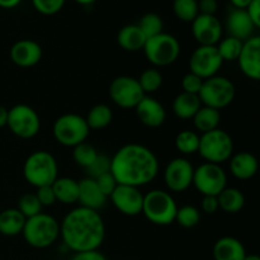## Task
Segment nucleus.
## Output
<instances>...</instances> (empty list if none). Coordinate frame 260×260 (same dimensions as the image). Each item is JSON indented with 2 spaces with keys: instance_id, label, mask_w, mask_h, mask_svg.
I'll list each match as a JSON object with an SVG mask.
<instances>
[{
  "instance_id": "37998d69",
  "label": "nucleus",
  "mask_w": 260,
  "mask_h": 260,
  "mask_svg": "<svg viewBox=\"0 0 260 260\" xmlns=\"http://www.w3.org/2000/svg\"><path fill=\"white\" fill-rule=\"evenodd\" d=\"M35 194L37 196L38 201L42 205V207H50V206L56 203L55 193H53V189L51 185H45V187L37 188V192Z\"/></svg>"
},
{
  "instance_id": "ddd939ff",
  "label": "nucleus",
  "mask_w": 260,
  "mask_h": 260,
  "mask_svg": "<svg viewBox=\"0 0 260 260\" xmlns=\"http://www.w3.org/2000/svg\"><path fill=\"white\" fill-rule=\"evenodd\" d=\"M223 61L216 46H200L193 51L189 60L190 73L206 80L217 75Z\"/></svg>"
},
{
  "instance_id": "ea45409f",
  "label": "nucleus",
  "mask_w": 260,
  "mask_h": 260,
  "mask_svg": "<svg viewBox=\"0 0 260 260\" xmlns=\"http://www.w3.org/2000/svg\"><path fill=\"white\" fill-rule=\"evenodd\" d=\"M32 4L41 14L53 15L62 9L65 0H32Z\"/></svg>"
},
{
  "instance_id": "c756f323",
  "label": "nucleus",
  "mask_w": 260,
  "mask_h": 260,
  "mask_svg": "<svg viewBox=\"0 0 260 260\" xmlns=\"http://www.w3.org/2000/svg\"><path fill=\"white\" fill-rule=\"evenodd\" d=\"M85 121L90 129H103L113 121V112L107 104H96L89 111Z\"/></svg>"
},
{
  "instance_id": "b1692460",
  "label": "nucleus",
  "mask_w": 260,
  "mask_h": 260,
  "mask_svg": "<svg viewBox=\"0 0 260 260\" xmlns=\"http://www.w3.org/2000/svg\"><path fill=\"white\" fill-rule=\"evenodd\" d=\"M117 42L124 51L136 52L144 48L146 37L137 24H127L119 29L117 35Z\"/></svg>"
},
{
  "instance_id": "79ce46f5",
  "label": "nucleus",
  "mask_w": 260,
  "mask_h": 260,
  "mask_svg": "<svg viewBox=\"0 0 260 260\" xmlns=\"http://www.w3.org/2000/svg\"><path fill=\"white\" fill-rule=\"evenodd\" d=\"M95 182L96 184H98L99 189L102 190V193H103L107 198L113 193V190L116 189V187L118 185L116 178L113 177V174H112L111 172L99 175L98 178H95Z\"/></svg>"
},
{
  "instance_id": "c03bdc74",
  "label": "nucleus",
  "mask_w": 260,
  "mask_h": 260,
  "mask_svg": "<svg viewBox=\"0 0 260 260\" xmlns=\"http://www.w3.org/2000/svg\"><path fill=\"white\" fill-rule=\"evenodd\" d=\"M202 211L207 215H213L220 210L218 207V201L216 196H203L202 203H201Z\"/></svg>"
},
{
  "instance_id": "393cba45",
  "label": "nucleus",
  "mask_w": 260,
  "mask_h": 260,
  "mask_svg": "<svg viewBox=\"0 0 260 260\" xmlns=\"http://www.w3.org/2000/svg\"><path fill=\"white\" fill-rule=\"evenodd\" d=\"M52 189L55 193L56 202L62 205H74L79 198V182L73 178H57L52 183Z\"/></svg>"
},
{
  "instance_id": "dca6fc26",
  "label": "nucleus",
  "mask_w": 260,
  "mask_h": 260,
  "mask_svg": "<svg viewBox=\"0 0 260 260\" xmlns=\"http://www.w3.org/2000/svg\"><path fill=\"white\" fill-rule=\"evenodd\" d=\"M192 33L200 46H216L222 37V25L216 15L198 14L192 22Z\"/></svg>"
},
{
  "instance_id": "f8f14e48",
  "label": "nucleus",
  "mask_w": 260,
  "mask_h": 260,
  "mask_svg": "<svg viewBox=\"0 0 260 260\" xmlns=\"http://www.w3.org/2000/svg\"><path fill=\"white\" fill-rule=\"evenodd\" d=\"M109 96L119 108L131 109L136 108L145 96V93L137 79L123 75L112 80L109 85Z\"/></svg>"
},
{
  "instance_id": "a878e982",
  "label": "nucleus",
  "mask_w": 260,
  "mask_h": 260,
  "mask_svg": "<svg viewBox=\"0 0 260 260\" xmlns=\"http://www.w3.org/2000/svg\"><path fill=\"white\" fill-rule=\"evenodd\" d=\"M27 218L18 208H7L0 212V234L4 236L20 235Z\"/></svg>"
},
{
  "instance_id": "603ef678",
  "label": "nucleus",
  "mask_w": 260,
  "mask_h": 260,
  "mask_svg": "<svg viewBox=\"0 0 260 260\" xmlns=\"http://www.w3.org/2000/svg\"><path fill=\"white\" fill-rule=\"evenodd\" d=\"M244 260H260V258L256 254H246V256Z\"/></svg>"
},
{
  "instance_id": "f257e3e1",
  "label": "nucleus",
  "mask_w": 260,
  "mask_h": 260,
  "mask_svg": "<svg viewBox=\"0 0 260 260\" xmlns=\"http://www.w3.org/2000/svg\"><path fill=\"white\" fill-rule=\"evenodd\" d=\"M60 238L74 253L99 250L106 239V223L98 211L76 207L60 223Z\"/></svg>"
},
{
  "instance_id": "09e8293b",
  "label": "nucleus",
  "mask_w": 260,
  "mask_h": 260,
  "mask_svg": "<svg viewBox=\"0 0 260 260\" xmlns=\"http://www.w3.org/2000/svg\"><path fill=\"white\" fill-rule=\"evenodd\" d=\"M22 3V0H0V8L4 9H13V8L18 7Z\"/></svg>"
},
{
  "instance_id": "2f4dec72",
  "label": "nucleus",
  "mask_w": 260,
  "mask_h": 260,
  "mask_svg": "<svg viewBox=\"0 0 260 260\" xmlns=\"http://www.w3.org/2000/svg\"><path fill=\"white\" fill-rule=\"evenodd\" d=\"M173 12H174L175 17L182 22L192 23L196 17L200 14L198 2L197 0H174Z\"/></svg>"
},
{
  "instance_id": "1a4fd4ad",
  "label": "nucleus",
  "mask_w": 260,
  "mask_h": 260,
  "mask_svg": "<svg viewBox=\"0 0 260 260\" xmlns=\"http://www.w3.org/2000/svg\"><path fill=\"white\" fill-rule=\"evenodd\" d=\"M142 50L152 65L165 68L178 60L180 55V43L173 35L162 32L155 37L147 38Z\"/></svg>"
},
{
  "instance_id": "49530a36",
  "label": "nucleus",
  "mask_w": 260,
  "mask_h": 260,
  "mask_svg": "<svg viewBox=\"0 0 260 260\" xmlns=\"http://www.w3.org/2000/svg\"><path fill=\"white\" fill-rule=\"evenodd\" d=\"M70 260H108L104 254H102L99 250H90V251H81V253H75L71 256Z\"/></svg>"
},
{
  "instance_id": "f3484780",
  "label": "nucleus",
  "mask_w": 260,
  "mask_h": 260,
  "mask_svg": "<svg viewBox=\"0 0 260 260\" xmlns=\"http://www.w3.org/2000/svg\"><path fill=\"white\" fill-rule=\"evenodd\" d=\"M239 66L246 78L251 80L260 79V37L253 36L244 41L243 48L238 57Z\"/></svg>"
},
{
  "instance_id": "20e7f679",
  "label": "nucleus",
  "mask_w": 260,
  "mask_h": 260,
  "mask_svg": "<svg viewBox=\"0 0 260 260\" xmlns=\"http://www.w3.org/2000/svg\"><path fill=\"white\" fill-rule=\"evenodd\" d=\"M24 179L36 188L52 185L58 178V167L55 156L45 150L32 152L23 165Z\"/></svg>"
},
{
  "instance_id": "f03ea898",
  "label": "nucleus",
  "mask_w": 260,
  "mask_h": 260,
  "mask_svg": "<svg viewBox=\"0 0 260 260\" xmlns=\"http://www.w3.org/2000/svg\"><path fill=\"white\" fill-rule=\"evenodd\" d=\"M111 173L118 184L144 187L156 178L159 160L149 147L127 144L111 157Z\"/></svg>"
},
{
  "instance_id": "4468645a",
  "label": "nucleus",
  "mask_w": 260,
  "mask_h": 260,
  "mask_svg": "<svg viewBox=\"0 0 260 260\" xmlns=\"http://www.w3.org/2000/svg\"><path fill=\"white\" fill-rule=\"evenodd\" d=\"M194 168L185 157H175L164 170V182L168 189L174 193H183L192 185Z\"/></svg>"
},
{
  "instance_id": "6ab92c4d",
  "label": "nucleus",
  "mask_w": 260,
  "mask_h": 260,
  "mask_svg": "<svg viewBox=\"0 0 260 260\" xmlns=\"http://www.w3.org/2000/svg\"><path fill=\"white\" fill-rule=\"evenodd\" d=\"M135 109L141 123L150 128H157L162 126L167 119V111L164 106L157 99L150 95H145Z\"/></svg>"
},
{
  "instance_id": "4be33fe9",
  "label": "nucleus",
  "mask_w": 260,
  "mask_h": 260,
  "mask_svg": "<svg viewBox=\"0 0 260 260\" xmlns=\"http://www.w3.org/2000/svg\"><path fill=\"white\" fill-rule=\"evenodd\" d=\"M212 254L215 260H244L246 256V250L239 239L223 236L215 243Z\"/></svg>"
},
{
  "instance_id": "423d86ee",
  "label": "nucleus",
  "mask_w": 260,
  "mask_h": 260,
  "mask_svg": "<svg viewBox=\"0 0 260 260\" xmlns=\"http://www.w3.org/2000/svg\"><path fill=\"white\" fill-rule=\"evenodd\" d=\"M198 152L206 162L220 165L229 161L234 154L233 137L221 128L202 134L200 136Z\"/></svg>"
},
{
  "instance_id": "6e6552de",
  "label": "nucleus",
  "mask_w": 260,
  "mask_h": 260,
  "mask_svg": "<svg viewBox=\"0 0 260 260\" xmlns=\"http://www.w3.org/2000/svg\"><path fill=\"white\" fill-rule=\"evenodd\" d=\"M235 85L230 79L215 75L203 80L202 88L198 93V98L203 106L221 111L233 103L235 99Z\"/></svg>"
},
{
  "instance_id": "c9c22d12",
  "label": "nucleus",
  "mask_w": 260,
  "mask_h": 260,
  "mask_svg": "<svg viewBox=\"0 0 260 260\" xmlns=\"http://www.w3.org/2000/svg\"><path fill=\"white\" fill-rule=\"evenodd\" d=\"M98 156V151H96L95 147L93 145L88 144V142H83V144H79L78 146L73 147V159L74 161L78 165L83 168H89L93 161L95 160V157Z\"/></svg>"
},
{
  "instance_id": "0eeeda50",
  "label": "nucleus",
  "mask_w": 260,
  "mask_h": 260,
  "mask_svg": "<svg viewBox=\"0 0 260 260\" xmlns=\"http://www.w3.org/2000/svg\"><path fill=\"white\" fill-rule=\"evenodd\" d=\"M56 141L66 147H75L86 141L90 128L85 118L80 114L66 113L58 117L52 127Z\"/></svg>"
},
{
  "instance_id": "f704fd0d",
  "label": "nucleus",
  "mask_w": 260,
  "mask_h": 260,
  "mask_svg": "<svg viewBox=\"0 0 260 260\" xmlns=\"http://www.w3.org/2000/svg\"><path fill=\"white\" fill-rule=\"evenodd\" d=\"M139 80L140 86H141L142 91L145 95L147 94H152L155 91L159 90L162 85V75L157 69H146L144 73L140 75Z\"/></svg>"
},
{
  "instance_id": "aec40b11",
  "label": "nucleus",
  "mask_w": 260,
  "mask_h": 260,
  "mask_svg": "<svg viewBox=\"0 0 260 260\" xmlns=\"http://www.w3.org/2000/svg\"><path fill=\"white\" fill-rule=\"evenodd\" d=\"M255 25L251 22L245 9L234 8L226 18V29L230 37L238 38L240 41H246L254 36Z\"/></svg>"
},
{
  "instance_id": "9d476101",
  "label": "nucleus",
  "mask_w": 260,
  "mask_h": 260,
  "mask_svg": "<svg viewBox=\"0 0 260 260\" xmlns=\"http://www.w3.org/2000/svg\"><path fill=\"white\" fill-rule=\"evenodd\" d=\"M7 126L19 139H33L41 129V119L37 112L27 104H17L8 109Z\"/></svg>"
},
{
  "instance_id": "7ed1b4c3",
  "label": "nucleus",
  "mask_w": 260,
  "mask_h": 260,
  "mask_svg": "<svg viewBox=\"0 0 260 260\" xmlns=\"http://www.w3.org/2000/svg\"><path fill=\"white\" fill-rule=\"evenodd\" d=\"M22 235L32 248H50L60 238V223L53 216L41 212L25 220Z\"/></svg>"
},
{
  "instance_id": "39448f33",
  "label": "nucleus",
  "mask_w": 260,
  "mask_h": 260,
  "mask_svg": "<svg viewBox=\"0 0 260 260\" xmlns=\"http://www.w3.org/2000/svg\"><path fill=\"white\" fill-rule=\"evenodd\" d=\"M177 211V202L167 190L152 189L147 194H144L141 213L154 225H172L175 221Z\"/></svg>"
},
{
  "instance_id": "a18cd8bd",
  "label": "nucleus",
  "mask_w": 260,
  "mask_h": 260,
  "mask_svg": "<svg viewBox=\"0 0 260 260\" xmlns=\"http://www.w3.org/2000/svg\"><path fill=\"white\" fill-rule=\"evenodd\" d=\"M246 13L250 17L251 22L254 23L256 28L260 27V0H253L250 4L246 7Z\"/></svg>"
},
{
  "instance_id": "5701e85b",
  "label": "nucleus",
  "mask_w": 260,
  "mask_h": 260,
  "mask_svg": "<svg viewBox=\"0 0 260 260\" xmlns=\"http://www.w3.org/2000/svg\"><path fill=\"white\" fill-rule=\"evenodd\" d=\"M230 172L239 180L251 179L258 173V160L248 151L233 154L230 157Z\"/></svg>"
},
{
  "instance_id": "e433bc0d",
  "label": "nucleus",
  "mask_w": 260,
  "mask_h": 260,
  "mask_svg": "<svg viewBox=\"0 0 260 260\" xmlns=\"http://www.w3.org/2000/svg\"><path fill=\"white\" fill-rule=\"evenodd\" d=\"M175 221L184 229H192L197 226L201 221V213L196 206L185 205L178 207Z\"/></svg>"
},
{
  "instance_id": "864d4df0",
  "label": "nucleus",
  "mask_w": 260,
  "mask_h": 260,
  "mask_svg": "<svg viewBox=\"0 0 260 260\" xmlns=\"http://www.w3.org/2000/svg\"><path fill=\"white\" fill-rule=\"evenodd\" d=\"M75 2L81 5H89V4H93V3L96 2V0H75Z\"/></svg>"
},
{
  "instance_id": "3c124183",
  "label": "nucleus",
  "mask_w": 260,
  "mask_h": 260,
  "mask_svg": "<svg viewBox=\"0 0 260 260\" xmlns=\"http://www.w3.org/2000/svg\"><path fill=\"white\" fill-rule=\"evenodd\" d=\"M8 121V109L4 106H0V128L7 126Z\"/></svg>"
},
{
  "instance_id": "473e14b6",
  "label": "nucleus",
  "mask_w": 260,
  "mask_h": 260,
  "mask_svg": "<svg viewBox=\"0 0 260 260\" xmlns=\"http://www.w3.org/2000/svg\"><path fill=\"white\" fill-rule=\"evenodd\" d=\"M243 43V41L229 36V37L221 40L216 45V47H217L218 55L221 56L222 61H235L238 60L239 55H240Z\"/></svg>"
},
{
  "instance_id": "de8ad7c7",
  "label": "nucleus",
  "mask_w": 260,
  "mask_h": 260,
  "mask_svg": "<svg viewBox=\"0 0 260 260\" xmlns=\"http://www.w3.org/2000/svg\"><path fill=\"white\" fill-rule=\"evenodd\" d=\"M217 0H200L198 2V10L200 14H207V15H215L217 12Z\"/></svg>"
},
{
  "instance_id": "bb28decb",
  "label": "nucleus",
  "mask_w": 260,
  "mask_h": 260,
  "mask_svg": "<svg viewBox=\"0 0 260 260\" xmlns=\"http://www.w3.org/2000/svg\"><path fill=\"white\" fill-rule=\"evenodd\" d=\"M202 107L198 95L182 91L173 102V112L180 119H192L198 109Z\"/></svg>"
},
{
  "instance_id": "4c0bfd02",
  "label": "nucleus",
  "mask_w": 260,
  "mask_h": 260,
  "mask_svg": "<svg viewBox=\"0 0 260 260\" xmlns=\"http://www.w3.org/2000/svg\"><path fill=\"white\" fill-rule=\"evenodd\" d=\"M17 208L25 218H30L42 212L43 207L35 193H25L18 201Z\"/></svg>"
},
{
  "instance_id": "72a5a7b5",
  "label": "nucleus",
  "mask_w": 260,
  "mask_h": 260,
  "mask_svg": "<svg viewBox=\"0 0 260 260\" xmlns=\"http://www.w3.org/2000/svg\"><path fill=\"white\" fill-rule=\"evenodd\" d=\"M137 25H139L141 32L145 35L146 40L160 35V33H162V29H164V22H162L161 17L156 14V13H146L140 19Z\"/></svg>"
},
{
  "instance_id": "a211bd4d",
  "label": "nucleus",
  "mask_w": 260,
  "mask_h": 260,
  "mask_svg": "<svg viewBox=\"0 0 260 260\" xmlns=\"http://www.w3.org/2000/svg\"><path fill=\"white\" fill-rule=\"evenodd\" d=\"M42 47L33 40H20L10 48V60L19 68H32L42 60Z\"/></svg>"
},
{
  "instance_id": "c85d7f7f",
  "label": "nucleus",
  "mask_w": 260,
  "mask_h": 260,
  "mask_svg": "<svg viewBox=\"0 0 260 260\" xmlns=\"http://www.w3.org/2000/svg\"><path fill=\"white\" fill-rule=\"evenodd\" d=\"M192 119L194 128L200 131L201 134H206V132L218 128V124H220L221 121V113L217 109L202 106Z\"/></svg>"
},
{
  "instance_id": "2eb2a0df",
  "label": "nucleus",
  "mask_w": 260,
  "mask_h": 260,
  "mask_svg": "<svg viewBox=\"0 0 260 260\" xmlns=\"http://www.w3.org/2000/svg\"><path fill=\"white\" fill-rule=\"evenodd\" d=\"M112 203L114 207L124 216L140 215L142 212V203H144V194L140 188L132 185L118 184L111 196Z\"/></svg>"
},
{
  "instance_id": "8fccbe9b",
  "label": "nucleus",
  "mask_w": 260,
  "mask_h": 260,
  "mask_svg": "<svg viewBox=\"0 0 260 260\" xmlns=\"http://www.w3.org/2000/svg\"><path fill=\"white\" fill-rule=\"evenodd\" d=\"M231 4H233L234 8L236 9H246L249 4H250L253 0H230Z\"/></svg>"
},
{
  "instance_id": "412c9836",
  "label": "nucleus",
  "mask_w": 260,
  "mask_h": 260,
  "mask_svg": "<svg viewBox=\"0 0 260 260\" xmlns=\"http://www.w3.org/2000/svg\"><path fill=\"white\" fill-rule=\"evenodd\" d=\"M81 207L89 210L99 211L107 202V197L99 189L95 179L93 178H84L79 180V198Z\"/></svg>"
},
{
  "instance_id": "7c9ffc66",
  "label": "nucleus",
  "mask_w": 260,
  "mask_h": 260,
  "mask_svg": "<svg viewBox=\"0 0 260 260\" xmlns=\"http://www.w3.org/2000/svg\"><path fill=\"white\" fill-rule=\"evenodd\" d=\"M175 147L183 155H193L198 152L200 147V135L196 131L183 129L175 137Z\"/></svg>"
},
{
  "instance_id": "a19ab883",
  "label": "nucleus",
  "mask_w": 260,
  "mask_h": 260,
  "mask_svg": "<svg viewBox=\"0 0 260 260\" xmlns=\"http://www.w3.org/2000/svg\"><path fill=\"white\" fill-rule=\"evenodd\" d=\"M203 79H201L200 76H197L193 73H188L183 76L182 79V88L184 93L188 94H194V95H198L201 88H202Z\"/></svg>"
},
{
  "instance_id": "9b49d317",
  "label": "nucleus",
  "mask_w": 260,
  "mask_h": 260,
  "mask_svg": "<svg viewBox=\"0 0 260 260\" xmlns=\"http://www.w3.org/2000/svg\"><path fill=\"white\" fill-rule=\"evenodd\" d=\"M192 185L202 196L217 197L228 187V175L221 165L203 162L194 169Z\"/></svg>"
},
{
  "instance_id": "58836bf2",
  "label": "nucleus",
  "mask_w": 260,
  "mask_h": 260,
  "mask_svg": "<svg viewBox=\"0 0 260 260\" xmlns=\"http://www.w3.org/2000/svg\"><path fill=\"white\" fill-rule=\"evenodd\" d=\"M108 172H111V157L104 154H98L93 164L86 168V173L89 174V178H93V179Z\"/></svg>"
},
{
  "instance_id": "cd10ccee",
  "label": "nucleus",
  "mask_w": 260,
  "mask_h": 260,
  "mask_svg": "<svg viewBox=\"0 0 260 260\" xmlns=\"http://www.w3.org/2000/svg\"><path fill=\"white\" fill-rule=\"evenodd\" d=\"M218 207L226 213H238L245 206V196L240 189L234 187H226L220 194L217 196Z\"/></svg>"
}]
</instances>
